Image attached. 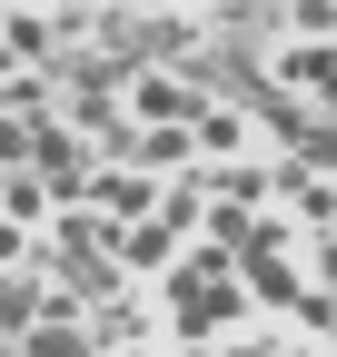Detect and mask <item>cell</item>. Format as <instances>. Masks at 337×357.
I'll return each mask as SVG.
<instances>
[{
    "label": "cell",
    "mask_w": 337,
    "mask_h": 357,
    "mask_svg": "<svg viewBox=\"0 0 337 357\" xmlns=\"http://www.w3.org/2000/svg\"><path fill=\"white\" fill-rule=\"evenodd\" d=\"M168 189H149L139 169H90V218H109V229H139V218H159Z\"/></svg>",
    "instance_id": "277c9868"
},
{
    "label": "cell",
    "mask_w": 337,
    "mask_h": 357,
    "mask_svg": "<svg viewBox=\"0 0 337 357\" xmlns=\"http://www.w3.org/2000/svg\"><path fill=\"white\" fill-rule=\"evenodd\" d=\"M40 307H50V278L40 268H0V337H30Z\"/></svg>",
    "instance_id": "8992f818"
},
{
    "label": "cell",
    "mask_w": 337,
    "mask_h": 357,
    "mask_svg": "<svg viewBox=\"0 0 337 357\" xmlns=\"http://www.w3.org/2000/svg\"><path fill=\"white\" fill-rule=\"evenodd\" d=\"M208 100H198V89L189 79H168V70H139L130 79V119H149V129H189Z\"/></svg>",
    "instance_id": "5b68a950"
},
{
    "label": "cell",
    "mask_w": 337,
    "mask_h": 357,
    "mask_svg": "<svg viewBox=\"0 0 337 357\" xmlns=\"http://www.w3.org/2000/svg\"><path fill=\"white\" fill-rule=\"evenodd\" d=\"M189 139H198V149H238V119H228V109H219V100H208V109H198V119H189Z\"/></svg>",
    "instance_id": "30bf717a"
},
{
    "label": "cell",
    "mask_w": 337,
    "mask_h": 357,
    "mask_svg": "<svg viewBox=\"0 0 337 357\" xmlns=\"http://www.w3.org/2000/svg\"><path fill=\"white\" fill-rule=\"evenodd\" d=\"M228 318H248V288H238V258L208 238L189 268H168V337L208 357V337H219Z\"/></svg>",
    "instance_id": "6da1fadb"
},
{
    "label": "cell",
    "mask_w": 337,
    "mask_h": 357,
    "mask_svg": "<svg viewBox=\"0 0 337 357\" xmlns=\"http://www.w3.org/2000/svg\"><path fill=\"white\" fill-rule=\"evenodd\" d=\"M40 208H50V189H40L30 169H20V178H0V218H10V229H20V218H40Z\"/></svg>",
    "instance_id": "9c48e42d"
},
{
    "label": "cell",
    "mask_w": 337,
    "mask_h": 357,
    "mask_svg": "<svg viewBox=\"0 0 337 357\" xmlns=\"http://www.w3.org/2000/svg\"><path fill=\"white\" fill-rule=\"evenodd\" d=\"M0 357H20V337H0Z\"/></svg>",
    "instance_id": "4fadbf2b"
},
{
    "label": "cell",
    "mask_w": 337,
    "mask_h": 357,
    "mask_svg": "<svg viewBox=\"0 0 337 357\" xmlns=\"http://www.w3.org/2000/svg\"><path fill=\"white\" fill-rule=\"evenodd\" d=\"M0 50H10V60H40V70H50V60H60V30L40 20V10H10V20H0Z\"/></svg>",
    "instance_id": "ba28073f"
},
{
    "label": "cell",
    "mask_w": 337,
    "mask_h": 357,
    "mask_svg": "<svg viewBox=\"0 0 337 357\" xmlns=\"http://www.w3.org/2000/svg\"><path fill=\"white\" fill-rule=\"evenodd\" d=\"M288 318H298V337H327V328H337V298H327V288H308Z\"/></svg>",
    "instance_id": "8fae6325"
},
{
    "label": "cell",
    "mask_w": 337,
    "mask_h": 357,
    "mask_svg": "<svg viewBox=\"0 0 337 357\" xmlns=\"http://www.w3.org/2000/svg\"><path fill=\"white\" fill-rule=\"evenodd\" d=\"M248 298H258L268 307V318H288V307H298L308 298V278H298V268H288V258H248V278H238Z\"/></svg>",
    "instance_id": "52a82bcc"
},
{
    "label": "cell",
    "mask_w": 337,
    "mask_h": 357,
    "mask_svg": "<svg viewBox=\"0 0 337 357\" xmlns=\"http://www.w3.org/2000/svg\"><path fill=\"white\" fill-rule=\"evenodd\" d=\"M278 89H288V100H327V119H337V40H318V50H278V60H258Z\"/></svg>",
    "instance_id": "3957f363"
},
{
    "label": "cell",
    "mask_w": 337,
    "mask_h": 357,
    "mask_svg": "<svg viewBox=\"0 0 337 357\" xmlns=\"http://www.w3.org/2000/svg\"><path fill=\"white\" fill-rule=\"evenodd\" d=\"M20 357H109V347L90 337V318H79V298H70V288H50V307H40V328L20 337Z\"/></svg>",
    "instance_id": "7a4b0ae2"
},
{
    "label": "cell",
    "mask_w": 337,
    "mask_h": 357,
    "mask_svg": "<svg viewBox=\"0 0 337 357\" xmlns=\"http://www.w3.org/2000/svg\"><path fill=\"white\" fill-rule=\"evenodd\" d=\"M219 357H258V328H248V337H238V347H219Z\"/></svg>",
    "instance_id": "7c38bea8"
}]
</instances>
